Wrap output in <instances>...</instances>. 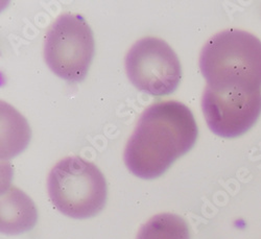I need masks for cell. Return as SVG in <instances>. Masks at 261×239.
<instances>
[{
	"instance_id": "1",
	"label": "cell",
	"mask_w": 261,
	"mask_h": 239,
	"mask_svg": "<svg viewBox=\"0 0 261 239\" xmlns=\"http://www.w3.org/2000/svg\"><path fill=\"white\" fill-rule=\"evenodd\" d=\"M198 138V125L185 104L158 101L148 107L128 139L124 162L141 179H155L191 149Z\"/></svg>"
},
{
	"instance_id": "2",
	"label": "cell",
	"mask_w": 261,
	"mask_h": 239,
	"mask_svg": "<svg viewBox=\"0 0 261 239\" xmlns=\"http://www.w3.org/2000/svg\"><path fill=\"white\" fill-rule=\"evenodd\" d=\"M200 68L208 88L228 92L261 89V41L239 30L219 33L203 47Z\"/></svg>"
},
{
	"instance_id": "3",
	"label": "cell",
	"mask_w": 261,
	"mask_h": 239,
	"mask_svg": "<svg viewBox=\"0 0 261 239\" xmlns=\"http://www.w3.org/2000/svg\"><path fill=\"white\" fill-rule=\"evenodd\" d=\"M47 187L55 207L72 219L96 215L107 201V183L101 171L80 157L59 161L49 173Z\"/></svg>"
},
{
	"instance_id": "4",
	"label": "cell",
	"mask_w": 261,
	"mask_h": 239,
	"mask_svg": "<svg viewBox=\"0 0 261 239\" xmlns=\"http://www.w3.org/2000/svg\"><path fill=\"white\" fill-rule=\"evenodd\" d=\"M93 33L82 15L63 14L49 28L44 58L51 71L68 82H81L94 56Z\"/></svg>"
},
{
	"instance_id": "5",
	"label": "cell",
	"mask_w": 261,
	"mask_h": 239,
	"mask_svg": "<svg viewBox=\"0 0 261 239\" xmlns=\"http://www.w3.org/2000/svg\"><path fill=\"white\" fill-rule=\"evenodd\" d=\"M125 69L136 88L154 96L172 93L182 77L178 56L164 40L155 37L143 38L130 47Z\"/></svg>"
},
{
	"instance_id": "6",
	"label": "cell",
	"mask_w": 261,
	"mask_h": 239,
	"mask_svg": "<svg viewBox=\"0 0 261 239\" xmlns=\"http://www.w3.org/2000/svg\"><path fill=\"white\" fill-rule=\"evenodd\" d=\"M203 113L211 131L224 138L247 133L261 114V90L229 93L205 88Z\"/></svg>"
},
{
	"instance_id": "7",
	"label": "cell",
	"mask_w": 261,
	"mask_h": 239,
	"mask_svg": "<svg viewBox=\"0 0 261 239\" xmlns=\"http://www.w3.org/2000/svg\"><path fill=\"white\" fill-rule=\"evenodd\" d=\"M137 239H190L189 227L179 215L162 213L151 217L140 229Z\"/></svg>"
}]
</instances>
